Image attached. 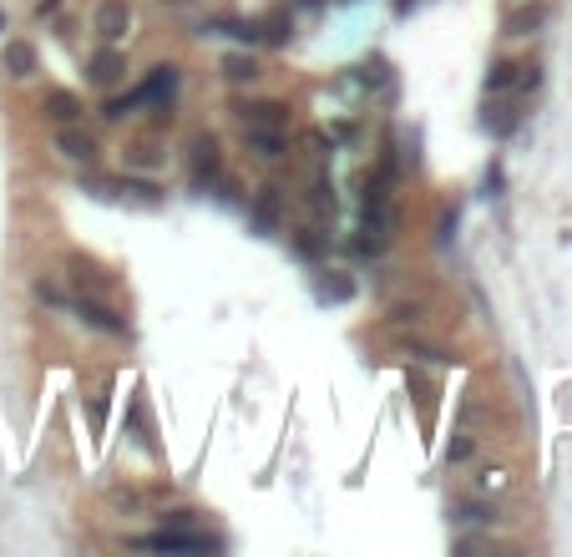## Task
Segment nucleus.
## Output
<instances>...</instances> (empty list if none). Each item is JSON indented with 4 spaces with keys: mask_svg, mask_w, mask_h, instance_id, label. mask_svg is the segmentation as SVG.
Returning a JSON list of instances; mask_svg holds the SVG:
<instances>
[{
    "mask_svg": "<svg viewBox=\"0 0 572 557\" xmlns=\"http://www.w3.org/2000/svg\"><path fill=\"white\" fill-rule=\"evenodd\" d=\"M92 31L102 36V46H122L127 31H132V6L127 0H102V6L92 11Z\"/></svg>",
    "mask_w": 572,
    "mask_h": 557,
    "instance_id": "2",
    "label": "nucleus"
},
{
    "mask_svg": "<svg viewBox=\"0 0 572 557\" xmlns=\"http://www.w3.org/2000/svg\"><path fill=\"white\" fill-rule=\"evenodd\" d=\"M390 320H395V325H421V304H395Z\"/></svg>",
    "mask_w": 572,
    "mask_h": 557,
    "instance_id": "24",
    "label": "nucleus"
},
{
    "mask_svg": "<svg viewBox=\"0 0 572 557\" xmlns=\"http://www.w3.org/2000/svg\"><path fill=\"white\" fill-rule=\"evenodd\" d=\"M238 127H284L289 132V107L274 102V97H254V102H238L233 107Z\"/></svg>",
    "mask_w": 572,
    "mask_h": 557,
    "instance_id": "3",
    "label": "nucleus"
},
{
    "mask_svg": "<svg viewBox=\"0 0 572 557\" xmlns=\"http://www.w3.org/2000/svg\"><path fill=\"white\" fill-rule=\"evenodd\" d=\"M36 299H41V304H56V309L66 304V294H61L56 284H46V279H36Z\"/></svg>",
    "mask_w": 572,
    "mask_h": 557,
    "instance_id": "25",
    "label": "nucleus"
},
{
    "mask_svg": "<svg viewBox=\"0 0 572 557\" xmlns=\"http://www.w3.org/2000/svg\"><path fill=\"white\" fill-rule=\"evenodd\" d=\"M537 87H542V66H537V61H527V66L517 71V92H522V97H532Z\"/></svg>",
    "mask_w": 572,
    "mask_h": 557,
    "instance_id": "21",
    "label": "nucleus"
},
{
    "mask_svg": "<svg viewBox=\"0 0 572 557\" xmlns=\"http://www.w3.org/2000/svg\"><path fill=\"white\" fill-rule=\"evenodd\" d=\"M36 66H41V56H36L31 41H6V51H0V71L26 82V76H36Z\"/></svg>",
    "mask_w": 572,
    "mask_h": 557,
    "instance_id": "8",
    "label": "nucleus"
},
{
    "mask_svg": "<svg viewBox=\"0 0 572 557\" xmlns=\"http://www.w3.org/2000/svg\"><path fill=\"white\" fill-rule=\"evenodd\" d=\"M0 26H6V21H0Z\"/></svg>",
    "mask_w": 572,
    "mask_h": 557,
    "instance_id": "30",
    "label": "nucleus"
},
{
    "mask_svg": "<svg viewBox=\"0 0 572 557\" xmlns=\"http://www.w3.org/2000/svg\"><path fill=\"white\" fill-rule=\"evenodd\" d=\"M127 168H142V173H152V168H157V152H152L147 142L127 147Z\"/></svg>",
    "mask_w": 572,
    "mask_h": 557,
    "instance_id": "20",
    "label": "nucleus"
},
{
    "mask_svg": "<svg viewBox=\"0 0 572 557\" xmlns=\"http://www.w3.org/2000/svg\"><path fill=\"white\" fill-rule=\"evenodd\" d=\"M218 173H223V157H218V137H208V132H203V137L193 142V178H198V183H213Z\"/></svg>",
    "mask_w": 572,
    "mask_h": 557,
    "instance_id": "10",
    "label": "nucleus"
},
{
    "mask_svg": "<svg viewBox=\"0 0 572 557\" xmlns=\"http://www.w3.org/2000/svg\"><path fill=\"white\" fill-rule=\"evenodd\" d=\"M355 294V284L345 279V274H330V279H319V299H335V304H345Z\"/></svg>",
    "mask_w": 572,
    "mask_h": 557,
    "instance_id": "19",
    "label": "nucleus"
},
{
    "mask_svg": "<svg viewBox=\"0 0 572 557\" xmlns=\"http://www.w3.org/2000/svg\"><path fill=\"white\" fill-rule=\"evenodd\" d=\"M461 522H497V507H481V502H461Z\"/></svg>",
    "mask_w": 572,
    "mask_h": 557,
    "instance_id": "23",
    "label": "nucleus"
},
{
    "mask_svg": "<svg viewBox=\"0 0 572 557\" xmlns=\"http://www.w3.org/2000/svg\"><path fill=\"white\" fill-rule=\"evenodd\" d=\"M71 284H76V294H107V274L87 259H71Z\"/></svg>",
    "mask_w": 572,
    "mask_h": 557,
    "instance_id": "14",
    "label": "nucleus"
},
{
    "mask_svg": "<svg viewBox=\"0 0 572 557\" xmlns=\"http://www.w3.org/2000/svg\"><path fill=\"white\" fill-rule=\"evenodd\" d=\"M471 451H476V436H466V431H456V441H451V446H446V461H451V466H456V461H466V456H471Z\"/></svg>",
    "mask_w": 572,
    "mask_h": 557,
    "instance_id": "22",
    "label": "nucleus"
},
{
    "mask_svg": "<svg viewBox=\"0 0 572 557\" xmlns=\"http://www.w3.org/2000/svg\"><path fill=\"white\" fill-rule=\"evenodd\" d=\"M223 76L233 87H254L259 76H264V66L254 61V56H243V51H233V56H223Z\"/></svg>",
    "mask_w": 572,
    "mask_h": 557,
    "instance_id": "13",
    "label": "nucleus"
},
{
    "mask_svg": "<svg viewBox=\"0 0 572 557\" xmlns=\"http://www.w3.org/2000/svg\"><path fill=\"white\" fill-rule=\"evenodd\" d=\"M552 21V6H517V11H507V36H532V31H542Z\"/></svg>",
    "mask_w": 572,
    "mask_h": 557,
    "instance_id": "12",
    "label": "nucleus"
},
{
    "mask_svg": "<svg viewBox=\"0 0 572 557\" xmlns=\"http://www.w3.org/2000/svg\"><path fill=\"white\" fill-rule=\"evenodd\" d=\"M193 522V512H168V517H162V527H188Z\"/></svg>",
    "mask_w": 572,
    "mask_h": 557,
    "instance_id": "29",
    "label": "nucleus"
},
{
    "mask_svg": "<svg viewBox=\"0 0 572 557\" xmlns=\"http://www.w3.org/2000/svg\"><path fill=\"white\" fill-rule=\"evenodd\" d=\"M41 112H46L56 127H66V122H81V97H76V92H66V87H51V92L41 97Z\"/></svg>",
    "mask_w": 572,
    "mask_h": 557,
    "instance_id": "9",
    "label": "nucleus"
},
{
    "mask_svg": "<svg viewBox=\"0 0 572 557\" xmlns=\"http://www.w3.org/2000/svg\"><path fill=\"white\" fill-rule=\"evenodd\" d=\"M142 92V102H173V92H178V66L168 61V66H152V76L137 87Z\"/></svg>",
    "mask_w": 572,
    "mask_h": 557,
    "instance_id": "11",
    "label": "nucleus"
},
{
    "mask_svg": "<svg viewBox=\"0 0 572 557\" xmlns=\"http://www.w3.org/2000/svg\"><path fill=\"white\" fill-rule=\"evenodd\" d=\"M254 223H259V228H274V223H279V188H264V193H259Z\"/></svg>",
    "mask_w": 572,
    "mask_h": 557,
    "instance_id": "17",
    "label": "nucleus"
},
{
    "mask_svg": "<svg viewBox=\"0 0 572 557\" xmlns=\"http://www.w3.org/2000/svg\"><path fill=\"white\" fill-rule=\"evenodd\" d=\"M132 547H147V552H208L213 542L203 532H178V527H162L152 537H132Z\"/></svg>",
    "mask_w": 572,
    "mask_h": 557,
    "instance_id": "4",
    "label": "nucleus"
},
{
    "mask_svg": "<svg viewBox=\"0 0 572 557\" xmlns=\"http://www.w3.org/2000/svg\"><path fill=\"white\" fill-rule=\"evenodd\" d=\"M517 71H522V66H517V61H507V56H502V61H492V71H486V97L512 92V87H517Z\"/></svg>",
    "mask_w": 572,
    "mask_h": 557,
    "instance_id": "15",
    "label": "nucleus"
},
{
    "mask_svg": "<svg viewBox=\"0 0 572 557\" xmlns=\"http://www.w3.org/2000/svg\"><path fill=\"white\" fill-rule=\"evenodd\" d=\"M517 102H486V132H497V137H507V132H517Z\"/></svg>",
    "mask_w": 572,
    "mask_h": 557,
    "instance_id": "16",
    "label": "nucleus"
},
{
    "mask_svg": "<svg viewBox=\"0 0 572 557\" xmlns=\"http://www.w3.org/2000/svg\"><path fill=\"white\" fill-rule=\"evenodd\" d=\"M71 309H76L81 325H92V330H102V335H112V340H127V320H122V314H117L102 294H76Z\"/></svg>",
    "mask_w": 572,
    "mask_h": 557,
    "instance_id": "1",
    "label": "nucleus"
},
{
    "mask_svg": "<svg viewBox=\"0 0 572 557\" xmlns=\"http://www.w3.org/2000/svg\"><path fill=\"white\" fill-rule=\"evenodd\" d=\"M137 107H142V92H127V97H107L102 117H107V122H122V117H132Z\"/></svg>",
    "mask_w": 572,
    "mask_h": 557,
    "instance_id": "18",
    "label": "nucleus"
},
{
    "mask_svg": "<svg viewBox=\"0 0 572 557\" xmlns=\"http://www.w3.org/2000/svg\"><path fill=\"white\" fill-rule=\"evenodd\" d=\"M56 152L66 157V163H92L97 142H92V132H81L76 122H66V127H56Z\"/></svg>",
    "mask_w": 572,
    "mask_h": 557,
    "instance_id": "7",
    "label": "nucleus"
},
{
    "mask_svg": "<svg viewBox=\"0 0 572 557\" xmlns=\"http://www.w3.org/2000/svg\"><path fill=\"white\" fill-rule=\"evenodd\" d=\"M243 142H249V152L259 157V163H279V157H289V132L284 127H243Z\"/></svg>",
    "mask_w": 572,
    "mask_h": 557,
    "instance_id": "6",
    "label": "nucleus"
},
{
    "mask_svg": "<svg viewBox=\"0 0 572 557\" xmlns=\"http://www.w3.org/2000/svg\"><path fill=\"white\" fill-rule=\"evenodd\" d=\"M507 487V471H486L481 476V492H502Z\"/></svg>",
    "mask_w": 572,
    "mask_h": 557,
    "instance_id": "27",
    "label": "nucleus"
},
{
    "mask_svg": "<svg viewBox=\"0 0 572 557\" xmlns=\"http://www.w3.org/2000/svg\"><path fill=\"white\" fill-rule=\"evenodd\" d=\"M299 254H304V259H309V254H319V238H314V228H304V233H299Z\"/></svg>",
    "mask_w": 572,
    "mask_h": 557,
    "instance_id": "28",
    "label": "nucleus"
},
{
    "mask_svg": "<svg viewBox=\"0 0 572 557\" xmlns=\"http://www.w3.org/2000/svg\"><path fill=\"white\" fill-rule=\"evenodd\" d=\"M360 82H365V87H380V82H385V61H375V66L365 61V66H360Z\"/></svg>",
    "mask_w": 572,
    "mask_h": 557,
    "instance_id": "26",
    "label": "nucleus"
},
{
    "mask_svg": "<svg viewBox=\"0 0 572 557\" xmlns=\"http://www.w3.org/2000/svg\"><path fill=\"white\" fill-rule=\"evenodd\" d=\"M122 76H127V56H122L117 46H102V51L87 61V82H92V87H102V92H112V87L122 82Z\"/></svg>",
    "mask_w": 572,
    "mask_h": 557,
    "instance_id": "5",
    "label": "nucleus"
}]
</instances>
